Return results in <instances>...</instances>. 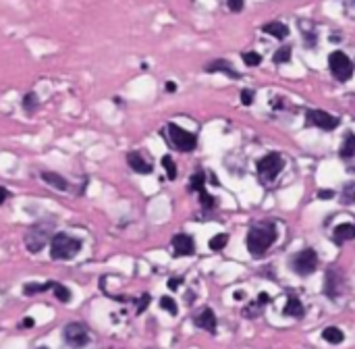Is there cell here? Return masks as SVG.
Returning a JSON list of instances; mask_svg holds the SVG:
<instances>
[{
	"instance_id": "cell-1",
	"label": "cell",
	"mask_w": 355,
	"mask_h": 349,
	"mask_svg": "<svg viewBox=\"0 0 355 349\" xmlns=\"http://www.w3.org/2000/svg\"><path fill=\"white\" fill-rule=\"evenodd\" d=\"M276 241V227L274 223H256L251 225L249 233H247V249L253 256H262L268 252V247Z\"/></svg>"
},
{
	"instance_id": "cell-2",
	"label": "cell",
	"mask_w": 355,
	"mask_h": 349,
	"mask_svg": "<svg viewBox=\"0 0 355 349\" xmlns=\"http://www.w3.org/2000/svg\"><path fill=\"white\" fill-rule=\"evenodd\" d=\"M54 221L52 218H44V221H38L35 225H31L25 233V247H27V252L31 254H38L42 252V249L52 241V233H54Z\"/></svg>"
},
{
	"instance_id": "cell-3",
	"label": "cell",
	"mask_w": 355,
	"mask_h": 349,
	"mask_svg": "<svg viewBox=\"0 0 355 349\" xmlns=\"http://www.w3.org/2000/svg\"><path fill=\"white\" fill-rule=\"evenodd\" d=\"M81 249V239H75L67 233H57L50 241V256L54 260H71Z\"/></svg>"
},
{
	"instance_id": "cell-4",
	"label": "cell",
	"mask_w": 355,
	"mask_h": 349,
	"mask_svg": "<svg viewBox=\"0 0 355 349\" xmlns=\"http://www.w3.org/2000/svg\"><path fill=\"white\" fill-rule=\"evenodd\" d=\"M283 167H285V160H283V156L281 154H266L260 162H258V175H260V181L266 185V183H270V181H274L276 179V175L283 171Z\"/></svg>"
},
{
	"instance_id": "cell-5",
	"label": "cell",
	"mask_w": 355,
	"mask_h": 349,
	"mask_svg": "<svg viewBox=\"0 0 355 349\" xmlns=\"http://www.w3.org/2000/svg\"><path fill=\"white\" fill-rule=\"evenodd\" d=\"M328 67H330L332 75H334L339 81H349L351 75H353V71H355L353 61H351L345 52H339V50L328 57Z\"/></svg>"
},
{
	"instance_id": "cell-6",
	"label": "cell",
	"mask_w": 355,
	"mask_h": 349,
	"mask_svg": "<svg viewBox=\"0 0 355 349\" xmlns=\"http://www.w3.org/2000/svg\"><path fill=\"white\" fill-rule=\"evenodd\" d=\"M291 264H293V270H295L297 274L306 277V274H312V272L316 270V266H318V256H316L314 249L306 247V249H301L299 254L293 256V262H291Z\"/></svg>"
},
{
	"instance_id": "cell-7",
	"label": "cell",
	"mask_w": 355,
	"mask_h": 349,
	"mask_svg": "<svg viewBox=\"0 0 355 349\" xmlns=\"http://www.w3.org/2000/svg\"><path fill=\"white\" fill-rule=\"evenodd\" d=\"M169 135H171V143L177 150H181V152H191V150H195V145H197V137L193 133L181 129L175 123L169 125Z\"/></svg>"
},
{
	"instance_id": "cell-8",
	"label": "cell",
	"mask_w": 355,
	"mask_h": 349,
	"mask_svg": "<svg viewBox=\"0 0 355 349\" xmlns=\"http://www.w3.org/2000/svg\"><path fill=\"white\" fill-rule=\"evenodd\" d=\"M65 341L69 347L73 349H81L89 343V335H87V326L83 322H69L65 326Z\"/></svg>"
},
{
	"instance_id": "cell-9",
	"label": "cell",
	"mask_w": 355,
	"mask_h": 349,
	"mask_svg": "<svg viewBox=\"0 0 355 349\" xmlns=\"http://www.w3.org/2000/svg\"><path fill=\"white\" fill-rule=\"evenodd\" d=\"M308 121H310V125L324 129V131H332L339 125V119L324 113V111H308Z\"/></svg>"
},
{
	"instance_id": "cell-10",
	"label": "cell",
	"mask_w": 355,
	"mask_h": 349,
	"mask_svg": "<svg viewBox=\"0 0 355 349\" xmlns=\"http://www.w3.org/2000/svg\"><path fill=\"white\" fill-rule=\"evenodd\" d=\"M173 249H175V256H191L195 252V241L191 235L179 233L173 237Z\"/></svg>"
},
{
	"instance_id": "cell-11",
	"label": "cell",
	"mask_w": 355,
	"mask_h": 349,
	"mask_svg": "<svg viewBox=\"0 0 355 349\" xmlns=\"http://www.w3.org/2000/svg\"><path fill=\"white\" fill-rule=\"evenodd\" d=\"M324 291L328 297H337L343 293V274L337 272V270H328L326 272V285H324Z\"/></svg>"
},
{
	"instance_id": "cell-12",
	"label": "cell",
	"mask_w": 355,
	"mask_h": 349,
	"mask_svg": "<svg viewBox=\"0 0 355 349\" xmlns=\"http://www.w3.org/2000/svg\"><path fill=\"white\" fill-rule=\"evenodd\" d=\"M195 324L201 328V330H208V333H214L216 330V316L210 308H204L197 316H195Z\"/></svg>"
},
{
	"instance_id": "cell-13",
	"label": "cell",
	"mask_w": 355,
	"mask_h": 349,
	"mask_svg": "<svg viewBox=\"0 0 355 349\" xmlns=\"http://www.w3.org/2000/svg\"><path fill=\"white\" fill-rule=\"evenodd\" d=\"M127 162H129V167L135 171V173H141V175H147V173H152V164L141 156V154H137V152H131V154H127Z\"/></svg>"
},
{
	"instance_id": "cell-14",
	"label": "cell",
	"mask_w": 355,
	"mask_h": 349,
	"mask_svg": "<svg viewBox=\"0 0 355 349\" xmlns=\"http://www.w3.org/2000/svg\"><path fill=\"white\" fill-rule=\"evenodd\" d=\"M268 302H270V297H268L266 293H260L258 302L247 304V308L243 310V316H245V318H256V316H260V314H262V306H266Z\"/></svg>"
},
{
	"instance_id": "cell-15",
	"label": "cell",
	"mask_w": 355,
	"mask_h": 349,
	"mask_svg": "<svg viewBox=\"0 0 355 349\" xmlns=\"http://www.w3.org/2000/svg\"><path fill=\"white\" fill-rule=\"evenodd\" d=\"M262 31H264V33H270V35H274V38H278V40H285V38L289 35V27H287L285 23H281V21L264 23V25H262Z\"/></svg>"
},
{
	"instance_id": "cell-16",
	"label": "cell",
	"mask_w": 355,
	"mask_h": 349,
	"mask_svg": "<svg viewBox=\"0 0 355 349\" xmlns=\"http://www.w3.org/2000/svg\"><path fill=\"white\" fill-rule=\"evenodd\" d=\"M206 71H210V73H214V71H220V73H227V75H229V77H233V79L241 77L239 73H235V71H233L231 63H229V61H222V59H218V61H212L210 65H206Z\"/></svg>"
},
{
	"instance_id": "cell-17",
	"label": "cell",
	"mask_w": 355,
	"mask_h": 349,
	"mask_svg": "<svg viewBox=\"0 0 355 349\" xmlns=\"http://www.w3.org/2000/svg\"><path fill=\"white\" fill-rule=\"evenodd\" d=\"M349 239H355V225H351V223L339 225L334 229V241L343 243V241H349Z\"/></svg>"
},
{
	"instance_id": "cell-18",
	"label": "cell",
	"mask_w": 355,
	"mask_h": 349,
	"mask_svg": "<svg viewBox=\"0 0 355 349\" xmlns=\"http://www.w3.org/2000/svg\"><path fill=\"white\" fill-rule=\"evenodd\" d=\"M42 179L48 183V185H52V187H57V189H61V191H67L69 189V181L63 177V175H57V173H42Z\"/></svg>"
},
{
	"instance_id": "cell-19",
	"label": "cell",
	"mask_w": 355,
	"mask_h": 349,
	"mask_svg": "<svg viewBox=\"0 0 355 349\" xmlns=\"http://www.w3.org/2000/svg\"><path fill=\"white\" fill-rule=\"evenodd\" d=\"M285 314L287 316H293V318H301L303 316V306H301V302H299L295 295H289L287 304H285Z\"/></svg>"
},
{
	"instance_id": "cell-20",
	"label": "cell",
	"mask_w": 355,
	"mask_h": 349,
	"mask_svg": "<svg viewBox=\"0 0 355 349\" xmlns=\"http://www.w3.org/2000/svg\"><path fill=\"white\" fill-rule=\"evenodd\" d=\"M341 158H343V160L355 158V135H353V133H347V135H345V143H343V148H341Z\"/></svg>"
},
{
	"instance_id": "cell-21",
	"label": "cell",
	"mask_w": 355,
	"mask_h": 349,
	"mask_svg": "<svg viewBox=\"0 0 355 349\" xmlns=\"http://www.w3.org/2000/svg\"><path fill=\"white\" fill-rule=\"evenodd\" d=\"M322 337H324V341H328L330 345H339V343H343V339H345L343 330L337 328V326H326V328L322 330Z\"/></svg>"
},
{
	"instance_id": "cell-22",
	"label": "cell",
	"mask_w": 355,
	"mask_h": 349,
	"mask_svg": "<svg viewBox=\"0 0 355 349\" xmlns=\"http://www.w3.org/2000/svg\"><path fill=\"white\" fill-rule=\"evenodd\" d=\"M57 287V283H42V285H38V283H27L25 287H23V293L25 295H35V293H44V291H48V289H54Z\"/></svg>"
},
{
	"instance_id": "cell-23",
	"label": "cell",
	"mask_w": 355,
	"mask_h": 349,
	"mask_svg": "<svg viewBox=\"0 0 355 349\" xmlns=\"http://www.w3.org/2000/svg\"><path fill=\"white\" fill-rule=\"evenodd\" d=\"M204 183H206V175L201 173V171H197L195 175H191V181H189V191H201V189H206L204 187Z\"/></svg>"
},
{
	"instance_id": "cell-24",
	"label": "cell",
	"mask_w": 355,
	"mask_h": 349,
	"mask_svg": "<svg viewBox=\"0 0 355 349\" xmlns=\"http://www.w3.org/2000/svg\"><path fill=\"white\" fill-rule=\"evenodd\" d=\"M229 243V235L227 233H218L210 239V249H214V252H220V249H225Z\"/></svg>"
},
{
	"instance_id": "cell-25",
	"label": "cell",
	"mask_w": 355,
	"mask_h": 349,
	"mask_svg": "<svg viewBox=\"0 0 355 349\" xmlns=\"http://www.w3.org/2000/svg\"><path fill=\"white\" fill-rule=\"evenodd\" d=\"M289 59H291V46H281L274 52V63H278V65L289 63Z\"/></svg>"
},
{
	"instance_id": "cell-26",
	"label": "cell",
	"mask_w": 355,
	"mask_h": 349,
	"mask_svg": "<svg viewBox=\"0 0 355 349\" xmlns=\"http://www.w3.org/2000/svg\"><path fill=\"white\" fill-rule=\"evenodd\" d=\"M160 308L162 310H166L169 314H173V316H177V302H175V299L173 297H169V295H164V297H160Z\"/></svg>"
},
{
	"instance_id": "cell-27",
	"label": "cell",
	"mask_w": 355,
	"mask_h": 349,
	"mask_svg": "<svg viewBox=\"0 0 355 349\" xmlns=\"http://www.w3.org/2000/svg\"><path fill=\"white\" fill-rule=\"evenodd\" d=\"M38 104H40V100H38V94H35V91L25 94V98H23V108H25V111H35Z\"/></svg>"
},
{
	"instance_id": "cell-28",
	"label": "cell",
	"mask_w": 355,
	"mask_h": 349,
	"mask_svg": "<svg viewBox=\"0 0 355 349\" xmlns=\"http://www.w3.org/2000/svg\"><path fill=\"white\" fill-rule=\"evenodd\" d=\"M162 167H164V171H166V177L173 181V179H177V164L173 162V158L171 156H162Z\"/></svg>"
},
{
	"instance_id": "cell-29",
	"label": "cell",
	"mask_w": 355,
	"mask_h": 349,
	"mask_svg": "<svg viewBox=\"0 0 355 349\" xmlns=\"http://www.w3.org/2000/svg\"><path fill=\"white\" fill-rule=\"evenodd\" d=\"M199 202H201V206H204L206 210H212V208L216 206V199H214L206 189H201V191H199Z\"/></svg>"
},
{
	"instance_id": "cell-30",
	"label": "cell",
	"mask_w": 355,
	"mask_h": 349,
	"mask_svg": "<svg viewBox=\"0 0 355 349\" xmlns=\"http://www.w3.org/2000/svg\"><path fill=\"white\" fill-rule=\"evenodd\" d=\"M243 63H245L247 67H258V65L262 63V57H260L258 52H245V54H243Z\"/></svg>"
},
{
	"instance_id": "cell-31",
	"label": "cell",
	"mask_w": 355,
	"mask_h": 349,
	"mask_svg": "<svg viewBox=\"0 0 355 349\" xmlns=\"http://www.w3.org/2000/svg\"><path fill=\"white\" fill-rule=\"evenodd\" d=\"M54 295H57V299L59 302H71V291L67 289V287H63V285H57L54 287Z\"/></svg>"
},
{
	"instance_id": "cell-32",
	"label": "cell",
	"mask_w": 355,
	"mask_h": 349,
	"mask_svg": "<svg viewBox=\"0 0 355 349\" xmlns=\"http://www.w3.org/2000/svg\"><path fill=\"white\" fill-rule=\"evenodd\" d=\"M353 199H355V185L349 183V185L345 187V193H343V202L349 204V202H353Z\"/></svg>"
},
{
	"instance_id": "cell-33",
	"label": "cell",
	"mask_w": 355,
	"mask_h": 349,
	"mask_svg": "<svg viewBox=\"0 0 355 349\" xmlns=\"http://www.w3.org/2000/svg\"><path fill=\"white\" fill-rule=\"evenodd\" d=\"M147 304H150V295H147V293H143V295H141V299L137 302V314H143V312H145V308H147Z\"/></svg>"
},
{
	"instance_id": "cell-34",
	"label": "cell",
	"mask_w": 355,
	"mask_h": 349,
	"mask_svg": "<svg viewBox=\"0 0 355 349\" xmlns=\"http://www.w3.org/2000/svg\"><path fill=\"white\" fill-rule=\"evenodd\" d=\"M241 102H243L245 106H249V104L253 102V94H251V89H243V91H241Z\"/></svg>"
},
{
	"instance_id": "cell-35",
	"label": "cell",
	"mask_w": 355,
	"mask_h": 349,
	"mask_svg": "<svg viewBox=\"0 0 355 349\" xmlns=\"http://www.w3.org/2000/svg\"><path fill=\"white\" fill-rule=\"evenodd\" d=\"M227 5L231 7V11H235V13H237V11H241V9H243V0H229Z\"/></svg>"
},
{
	"instance_id": "cell-36",
	"label": "cell",
	"mask_w": 355,
	"mask_h": 349,
	"mask_svg": "<svg viewBox=\"0 0 355 349\" xmlns=\"http://www.w3.org/2000/svg\"><path fill=\"white\" fill-rule=\"evenodd\" d=\"M332 195H334L332 189H320V191H318V197H320V199H330Z\"/></svg>"
},
{
	"instance_id": "cell-37",
	"label": "cell",
	"mask_w": 355,
	"mask_h": 349,
	"mask_svg": "<svg viewBox=\"0 0 355 349\" xmlns=\"http://www.w3.org/2000/svg\"><path fill=\"white\" fill-rule=\"evenodd\" d=\"M7 197H9V189L0 185V204H5V202H7Z\"/></svg>"
},
{
	"instance_id": "cell-38",
	"label": "cell",
	"mask_w": 355,
	"mask_h": 349,
	"mask_svg": "<svg viewBox=\"0 0 355 349\" xmlns=\"http://www.w3.org/2000/svg\"><path fill=\"white\" fill-rule=\"evenodd\" d=\"M21 326H25V328H31V326H35V320H33V318H23Z\"/></svg>"
},
{
	"instance_id": "cell-39",
	"label": "cell",
	"mask_w": 355,
	"mask_h": 349,
	"mask_svg": "<svg viewBox=\"0 0 355 349\" xmlns=\"http://www.w3.org/2000/svg\"><path fill=\"white\" fill-rule=\"evenodd\" d=\"M179 285H181V279H171V281H169V289H173V291H175Z\"/></svg>"
},
{
	"instance_id": "cell-40",
	"label": "cell",
	"mask_w": 355,
	"mask_h": 349,
	"mask_svg": "<svg viewBox=\"0 0 355 349\" xmlns=\"http://www.w3.org/2000/svg\"><path fill=\"white\" fill-rule=\"evenodd\" d=\"M166 91H171V94L177 91V83H175V81H169V83H166Z\"/></svg>"
},
{
	"instance_id": "cell-41",
	"label": "cell",
	"mask_w": 355,
	"mask_h": 349,
	"mask_svg": "<svg viewBox=\"0 0 355 349\" xmlns=\"http://www.w3.org/2000/svg\"><path fill=\"white\" fill-rule=\"evenodd\" d=\"M233 297L237 299V302H239V299H245V291H235V293H233Z\"/></svg>"
},
{
	"instance_id": "cell-42",
	"label": "cell",
	"mask_w": 355,
	"mask_h": 349,
	"mask_svg": "<svg viewBox=\"0 0 355 349\" xmlns=\"http://www.w3.org/2000/svg\"><path fill=\"white\" fill-rule=\"evenodd\" d=\"M38 349H48V347H38Z\"/></svg>"
}]
</instances>
